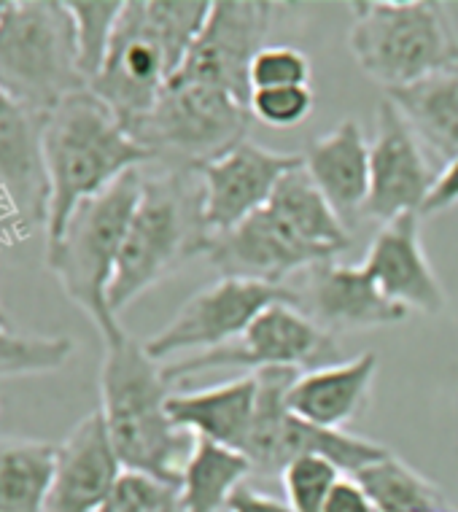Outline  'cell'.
I'll return each instance as SVG.
<instances>
[{
  "mask_svg": "<svg viewBox=\"0 0 458 512\" xmlns=\"http://www.w3.org/2000/svg\"><path fill=\"white\" fill-rule=\"evenodd\" d=\"M170 380L146 345L122 332L103 340L100 413L124 469L181 486L194 451V434L173 424L168 413Z\"/></svg>",
  "mask_w": 458,
  "mask_h": 512,
  "instance_id": "cell-1",
  "label": "cell"
},
{
  "mask_svg": "<svg viewBox=\"0 0 458 512\" xmlns=\"http://www.w3.org/2000/svg\"><path fill=\"white\" fill-rule=\"evenodd\" d=\"M41 149L49 184L46 243L60 238L84 200L106 192L124 173L154 162L151 151L127 133L92 89L76 92L46 116Z\"/></svg>",
  "mask_w": 458,
  "mask_h": 512,
  "instance_id": "cell-2",
  "label": "cell"
},
{
  "mask_svg": "<svg viewBox=\"0 0 458 512\" xmlns=\"http://www.w3.org/2000/svg\"><path fill=\"white\" fill-rule=\"evenodd\" d=\"M211 238L200 170L162 165L151 176L143 173L141 200L135 205L108 289L111 313L119 318L130 302L168 278L186 259L205 254Z\"/></svg>",
  "mask_w": 458,
  "mask_h": 512,
  "instance_id": "cell-3",
  "label": "cell"
},
{
  "mask_svg": "<svg viewBox=\"0 0 458 512\" xmlns=\"http://www.w3.org/2000/svg\"><path fill=\"white\" fill-rule=\"evenodd\" d=\"M141 186V168L124 173L106 192L84 200L60 238L46 243V265L60 281L65 297L95 324L100 340H114L124 332L108 305V289L135 205L141 200Z\"/></svg>",
  "mask_w": 458,
  "mask_h": 512,
  "instance_id": "cell-4",
  "label": "cell"
},
{
  "mask_svg": "<svg viewBox=\"0 0 458 512\" xmlns=\"http://www.w3.org/2000/svg\"><path fill=\"white\" fill-rule=\"evenodd\" d=\"M0 89L46 119L89 89L65 0H14L0 14Z\"/></svg>",
  "mask_w": 458,
  "mask_h": 512,
  "instance_id": "cell-5",
  "label": "cell"
},
{
  "mask_svg": "<svg viewBox=\"0 0 458 512\" xmlns=\"http://www.w3.org/2000/svg\"><path fill=\"white\" fill-rule=\"evenodd\" d=\"M348 46L372 81L407 87L458 62L456 25L434 0H364L353 3Z\"/></svg>",
  "mask_w": 458,
  "mask_h": 512,
  "instance_id": "cell-6",
  "label": "cell"
},
{
  "mask_svg": "<svg viewBox=\"0 0 458 512\" xmlns=\"http://www.w3.org/2000/svg\"><path fill=\"white\" fill-rule=\"evenodd\" d=\"M251 108L208 84L173 79L130 135L165 168L200 170L248 138Z\"/></svg>",
  "mask_w": 458,
  "mask_h": 512,
  "instance_id": "cell-7",
  "label": "cell"
},
{
  "mask_svg": "<svg viewBox=\"0 0 458 512\" xmlns=\"http://www.w3.org/2000/svg\"><path fill=\"white\" fill-rule=\"evenodd\" d=\"M256 375V410L251 437H248L246 456L256 475H283L291 461L316 456L335 464L348 477L359 469L370 467L388 453L378 442L364 440L343 429H324V426L302 421L291 413L289 391L302 372L270 367Z\"/></svg>",
  "mask_w": 458,
  "mask_h": 512,
  "instance_id": "cell-8",
  "label": "cell"
},
{
  "mask_svg": "<svg viewBox=\"0 0 458 512\" xmlns=\"http://www.w3.org/2000/svg\"><path fill=\"white\" fill-rule=\"evenodd\" d=\"M340 356L343 351H340L335 332L318 327L316 321L305 316L297 305L278 302L256 318L238 340L168 364L165 378L176 383L178 378L208 370L259 372L270 370V367L313 372L343 362Z\"/></svg>",
  "mask_w": 458,
  "mask_h": 512,
  "instance_id": "cell-9",
  "label": "cell"
},
{
  "mask_svg": "<svg viewBox=\"0 0 458 512\" xmlns=\"http://www.w3.org/2000/svg\"><path fill=\"white\" fill-rule=\"evenodd\" d=\"M176 73L178 65L151 17L149 0H127L103 68L89 89L130 133L157 106L162 89Z\"/></svg>",
  "mask_w": 458,
  "mask_h": 512,
  "instance_id": "cell-10",
  "label": "cell"
},
{
  "mask_svg": "<svg viewBox=\"0 0 458 512\" xmlns=\"http://www.w3.org/2000/svg\"><path fill=\"white\" fill-rule=\"evenodd\" d=\"M278 302L297 305L289 286L243 281V278H219L208 289L197 292L168 327L146 340L151 359H168L184 351H213L219 345L238 340L256 318ZM300 308V305H297Z\"/></svg>",
  "mask_w": 458,
  "mask_h": 512,
  "instance_id": "cell-11",
  "label": "cell"
},
{
  "mask_svg": "<svg viewBox=\"0 0 458 512\" xmlns=\"http://www.w3.org/2000/svg\"><path fill=\"white\" fill-rule=\"evenodd\" d=\"M267 0H216L203 33L178 68V79L208 84L248 106L251 103V62L262 49L273 22Z\"/></svg>",
  "mask_w": 458,
  "mask_h": 512,
  "instance_id": "cell-12",
  "label": "cell"
},
{
  "mask_svg": "<svg viewBox=\"0 0 458 512\" xmlns=\"http://www.w3.org/2000/svg\"><path fill=\"white\" fill-rule=\"evenodd\" d=\"M437 173L405 116L388 98L380 100L375 138L370 143V197L364 219L388 224L402 213H421Z\"/></svg>",
  "mask_w": 458,
  "mask_h": 512,
  "instance_id": "cell-13",
  "label": "cell"
},
{
  "mask_svg": "<svg viewBox=\"0 0 458 512\" xmlns=\"http://www.w3.org/2000/svg\"><path fill=\"white\" fill-rule=\"evenodd\" d=\"M205 256L211 259L221 278H243L273 286H286L283 281L332 259L300 238L267 205L246 221H240L238 227L213 235Z\"/></svg>",
  "mask_w": 458,
  "mask_h": 512,
  "instance_id": "cell-14",
  "label": "cell"
},
{
  "mask_svg": "<svg viewBox=\"0 0 458 512\" xmlns=\"http://www.w3.org/2000/svg\"><path fill=\"white\" fill-rule=\"evenodd\" d=\"M302 168V154H283L251 141L238 143L200 168L205 197V221L213 235L229 232L240 221L262 211L275 186L291 170Z\"/></svg>",
  "mask_w": 458,
  "mask_h": 512,
  "instance_id": "cell-15",
  "label": "cell"
},
{
  "mask_svg": "<svg viewBox=\"0 0 458 512\" xmlns=\"http://www.w3.org/2000/svg\"><path fill=\"white\" fill-rule=\"evenodd\" d=\"M44 119L0 89V221L22 235L46 227L49 184L44 170Z\"/></svg>",
  "mask_w": 458,
  "mask_h": 512,
  "instance_id": "cell-16",
  "label": "cell"
},
{
  "mask_svg": "<svg viewBox=\"0 0 458 512\" xmlns=\"http://www.w3.org/2000/svg\"><path fill=\"white\" fill-rule=\"evenodd\" d=\"M289 289L302 313L326 332L388 327L410 313L380 292L367 267L340 265L337 259L302 270L300 281Z\"/></svg>",
  "mask_w": 458,
  "mask_h": 512,
  "instance_id": "cell-17",
  "label": "cell"
},
{
  "mask_svg": "<svg viewBox=\"0 0 458 512\" xmlns=\"http://www.w3.org/2000/svg\"><path fill=\"white\" fill-rule=\"evenodd\" d=\"M124 467L108 437L103 413L95 410L57 445L54 475L44 512H97L119 483Z\"/></svg>",
  "mask_w": 458,
  "mask_h": 512,
  "instance_id": "cell-18",
  "label": "cell"
},
{
  "mask_svg": "<svg viewBox=\"0 0 458 512\" xmlns=\"http://www.w3.org/2000/svg\"><path fill=\"white\" fill-rule=\"evenodd\" d=\"M364 267L380 292L405 310H418L426 316L445 310L442 283L421 243V213H402L383 224L372 240Z\"/></svg>",
  "mask_w": 458,
  "mask_h": 512,
  "instance_id": "cell-19",
  "label": "cell"
},
{
  "mask_svg": "<svg viewBox=\"0 0 458 512\" xmlns=\"http://www.w3.org/2000/svg\"><path fill=\"white\" fill-rule=\"evenodd\" d=\"M302 165L345 227L364 219L370 197V141L362 124L345 119L332 133L313 138L302 154Z\"/></svg>",
  "mask_w": 458,
  "mask_h": 512,
  "instance_id": "cell-20",
  "label": "cell"
},
{
  "mask_svg": "<svg viewBox=\"0 0 458 512\" xmlns=\"http://www.w3.org/2000/svg\"><path fill=\"white\" fill-rule=\"evenodd\" d=\"M375 372H378L375 351H364L351 362L302 372L289 391L291 413L324 429L345 432V426L356 421L370 402Z\"/></svg>",
  "mask_w": 458,
  "mask_h": 512,
  "instance_id": "cell-21",
  "label": "cell"
},
{
  "mask_svg": "<svg viewBox=\"0 0 458 512\" xmlns=\"http://www.w3.org/2000/svg\"><path fill=\"white\" fill-rule=\"evenodd\" d=\"M256 410V375L189 394H173L168 413L184 432L246 453Z\"/></svg>",
  "mask_w": 458,
  "mask_h": 512,
  "instance_id": "cell-22",
  "label": "cell"
},
{
  "mask_svg": "<svg viewBox=\"0 0 458 512\" xmlns=\"http://www.w3.org/2000/svg\"><path fill=\"white\" fill-rule=\"evenodd\" d=\"M386 98L429 154L445 165L458 157V62L415 84L388 89Z\"/></svg>",
  "mask_w": 458,
  "mask_h": 512,
  "instance_id": "cell-23",
  "label": "cell"
},
{
  "mask_svg": "<svg viewBox=\"0 0 458 512\" xmlns=\"http://www.w3.org/2000/svg\"><path fill=\"white\" fill-rule=\"evenodd\" d=\"M267 208L275 216H281L291 230L308 240L310 246H316L332 259H337L340 251L351 246V232L345 227V221L337 216L332 205L326 203L321 189L310 181L305 165L281 178Z\"/></svg>",
  "mask_w": 458,
  "mask_h": 512,
  "instance_id": "cell-24",
  "label": "cell"
},
{
  "mask_svg": "<svg viewBox=\"0 0 458 512\" xmlns=\"http://www.w3.org/2000/svg\"><path fill=\"white\" fill-rule=\"evenodd\" d=\"M251 461L243 453L224 448L219 442L194 440V451L189 456L181 475V499L186 512H221L227 510L232 494L243 486L246 475H251Z\"/></svg>",
  "mask_w": 458,
  "mask_h": 512,
  "instance_id": "cell-25",
  "label": "cell"
},
{
  "mask_svg": "<svg viewBox=\"0 0 458 512\" xmlns=\"http://www.w3.org/2000/svg\"><path fill=\"white\" fill-rule=\"evenodd\" d=\"M54 459V442L0 440V512H44Z\"/></svg>",
  "mask_w": 458,
  "mask_h": 512,
  "instance_id": "cell-26",
  "label": "cell"
},
{
  "mask_svg": "<svg viewBox=\"0 0 458 512\" xmlns=\"http://www.w3.org/2000/svg\"><path fill=\"white\" fill-rule=\"evenodd\" d=\"M351 477L370 496L375 512H453L432 480H426L391 451Z\"/></svg>",
  "mask_w": 458,
  "mask_h": 512,
  "instance_id": "cell-27",
  "label": "cell"
},
{
  "mask_svg": "<svg viewBox=\"0 0 458 512\" xmlns=\"http://www.w3.org/2000/svg\"><path fill=\"white\" fill-rule=\"evenodd\" d=\"M124 6H127V0H68L73 30H76V46H79L81 73H84L87 84H92V79L103 68Z\"/></svg>",
  "mask_w": 458,
  "mask_h": 512,
  "instance_id": "cell-28",
  "label": "cell"
},
{
  "mask_svg": "<svg viewBox=\"0 0 458 512\" xmlns=\"http://www.w3.org/2000/svg\"><path fill=\"white\" fill-rule=\"evenodd\" d=\"M73 340L65 335H22L0 324V378L41 375L68 364Z\"/></svg>",
  "mask_w": 458,
  "mask_h": 512,
  "instance_id": "cell-29",
  "label": "cell"
},
{
  "mask_svg": "<svg viewBox=\"0 0 458 512\" xmlns=\"http://www.w3.org/2000/svg\"><path fill=\"white\" fill-rule=\"evenodd\" d=\"M97 512H186L181 486L124 469L106 504Z\"/></svg>",
  "mask_w": 458,
  "mask_h": 512,
  "instance_id": "cell-30",
  "label": "cell"
},
{
  "mask_svg": "<svg viewBox=\"0 0 458 512\" xmlns=\"http://www.w3.org/2000/svg\"><path fill=\"white\" fill-rule=\"evenodd\" d=\"M281 480L291 512H324L326 499L340 480V469L326 459L305 456L291 461Z\"/></svg>",
  "mask_w": 458,
  "mask_h": 512,
  "instance_id": "cell-31",
  "label": "cell"
},
{
  "mask_svg": "<svg viewBox=\"0 0 458 512\" xmlns=\"http://www.w3.org/2000/svg\"><path fill=\"white\" fill-rule=\"evenodd\" d=\"M310 87L308 54L294 46H265L251 62V89Z\"/></svg>",
  "mask_w": 458,
  "mask_h": 512,
  "instance_id": "cell-32",
  "label": "cell"
},
{
  "mask_svg": "<svg viewBox=\"0 0 458 512\" xmlns=\"http://www.w3.org/2000/svg\"><path fill=\"white\" fill-rule=\"evenodd\" d=\"M313 92L310 87H278L254 89L251 92V116L270 127H297L313 111Z\"/></svg>",
  "mask_w": 458,
  "mask_h": 512,
  "instance_id": "cell-33",
  "label": "cell"
},
{
  "mask_svg": "<svg viewBox=\"0 0 458 512\" xmlns=\"http://www.w3.org/2000/svg\"><path fill=\"white\" fill-rule=\"evenodd\" d=\"M453 205H458V157L442 168V173L434 181L432 195L423 203L421 216H434V213L448 211Z\"/></svg>",
  "mask_w": 458,
  "mask_h": 512,
  "instance_id": "cell-34",
  "label": "cell"
},
{
  "mask_svg": "<svg viewBox=\"0 0 458 512\" xmlns=\"http://www.w3.org/2000/svg\"><path fill=\"white\" fill-rule=\"evenodd\" d=\"M324 512H375V507L353 477H340L329 499H326Z\"/></svg>",
  "mask_w": 458,
  "mask_h": 512,
  "instance_id": "cell-35",
  "label": "cell"
},
{
  "mask_svg": "<svg viewBox=\"0 0 458 512\" xmlns=\"http://www.w3.org/2000/svg\"><path fill=\"white\" fill-rule=\"evenodd\" d=\"M227 512H291V507L289 502H278L270 494H262L243 483L229 499Z\"/></svg>",
  "mask_w": 458,
  "mask_h": 512,
  "instance_id": "cell-36",
  "label": "cell"
},
{
  "mask_svg": "<svg viewBox=\"0 0 458 512\" xmlns=\"http://www.w3.org/2000/svg\"><path fill=\"white\" fill-rule=\"evenodd\" d=\"M0 324H3V327H11V324H9V316L3 313V305H0Z\"/></svg>",
  "mask_w": 458,
  "mask_h": 512,
  "instance_id": "cell-37",
  "label": "cell"
},
{
  "mask_svg": "<svg viewBox=\"0 0 458 512\" xmlns=\"http://www.w3.org/2000/svg\"><path fill=\"white\" fill-rule=\"evenodd\" d=\"M3 11H6V3H0V14H3Z\"/></svg>",
  "mask_w": 458,
  "mask_h": 512,
  "instance_id": "cell-38",
  "label": "cell"
}]
</instances>
